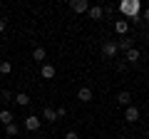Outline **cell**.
Returning <instances> with one entry per match:
<instances>
[{
    "label": "cell",
    "mask_w": 149,
    "mask_h": 139,
    "mask_svg": "<svg viewBox=\"0 0 149 139\" xmlns=\"http://www.w3.org/2000/svg\"><path fill=\"white\" fill-rule=\"evenodd\" d=\"M17 132H20V127H17V124L15 122H13V124H8V127H5V134H8V137H17Z\"/></svg>",
    "instance_id": "16"
},
{
    "label": "cell",
    "mask_w": 149,
    "mask_h": 139,
    "mask_svg": "<svg viewBox=\"0 0 149 139\" xmlns=\"http://www.w3.org/2000/svg\"><path fill=\"white\" fill-rule=\"evenodd\" d=\"M124 60H127V65H137L139 62V50L132 47L129 52H124Z\"/></svg>",
    "instance_id": "11"
},
{
    "label": "cell",
    "mask_w": 149,
    "mask_h": 139,
    "mask_svg": "<svg viewBox=\"0 0 149 139\" xmlns=\"http://www.w3.org/2000/svg\"><path fill=\"white\" fill-rule=\"evenodd\" d=\"M13 122H15L13 112H10V109H3V112H0V124H5V127H8V124H13Z\"/></svg>",
    "instance_id": "14"
},
{
    "label": "cell",
    "mask_w": 149,
    "mask_h": 139,
    "mask_svg": "<svg viewBox=\"0 0 149 139\" xmlns=\"http://www.w3.org/2000/svg\"><path fill=\"white\" fill-rule=\"evenodd\" d=\"M144 20L149 22V8H144Z\"/></svg>",
    "instance_id": "22"
},
{
    "label": "cell",
    "mask_w": 149,
    "mask_h": 139,
    "mask_svg": "<svg viewBox=\"0 0 149 139\" xmlns=\"http://www.w3.org/2000/svg\"><path fill=\"white\" fill-rule=\"evenodd\" d=\"M42 119H47V122H57V109H52V107H45L42 109Z\"/></svg>",
    "instance_id": "12"
},
{
    "label": "cell",
    "mask_w": 149,
    "mask_h": 139,
    "mask_svg": "<svg viewBox=\"0 0 149 139\" xmlns=\"http://www.w3.org/2000/svg\"><path fill=\"white\" fill-rule=\"evenodd\" d=\"M0 97H3V99H13V92L10 90H3V92H0Z\"/></svg>",
    "instance_id": "20"
},
{
    "label": "cell",
    "mask_w": 149,
    "mask_h": 139,
    "mask_svg": "<svg viewBox=\"0 0 149 139\" xmlns=\"http://www.w3.org/2000/svg\"><path fill=\"white\" fill-rule=\"evenodd\" d=\"M22 127H25L27 132H37V129L42 127V117H37V114H30V117H25Z\"/></svg>",
    "instance_id": "2"
},
{
    "label": "cell",
    "mask_w": 149,
    "mask_h": 139,
    "mask_svg": "<svg viewBox=\"0 0 149 139\" xmlns=\"http://www.w3.org/2000/svg\"><path fill=\"white\" fill-rule=\"evenodd\" d=\"M5 30H8V20H5V17H0V35H3Z\"/></svg>",
    "instance_id": "19"
},
{
    "label": "cell",
    "mask_w": 149,
    "mask_h": 139,
    "mask_svg": "<svg viewBox=\"0 0 149 139\" xmlns=\"http://www.w3.org/2000/svg\"><path fill=\"white\" fill-rule=\"evenodd\" d=\"M65 139H80V137H77V132H67V134H65Z\"/></svg>",
    "instance_id": "21"
},
{
    "label": "cell",
    "mask_w": 149,
    "mask_h": 139,
    "mask_svg": "<svg viewBox=\"0 0 149 139\" xmlns=\"http://www.w3.org/2000/svg\"><path fill=\"white\" fill-rule=\"evenodd\" d=\"M87 15H90V20H102V17H104V8L102 5H90Z\"/></svg>",
    "instance_id": "6"
},
{
    "label": "cell",
    "mask_w": 149,
    "mask_h": 139,
    "mask_svg": "<svg viewBox=\"0 0 149 139\" xmlns=\"http://www.w3.org/2000/svg\"><path fill=\"white\" fill-rule=\"evenodd\" d=\"M124 119H127L129 124H134V122H139V109L134 107V104H132V107H127V109H124Z\"/></svg>",
    "instance_id": "7"
},
{
    "label": "cell",
    "mask_w": 149,
    "mask_h": 139,
    "mask_svg": "<svg viewBox=\"0 0 149 139\" xmlns=\"http://www.w3.org/2000/svg\"><path fill=\"white\" fill-rule=\"evenodd\" d=\"M10 72H13V62L3 60V62H0V75H10Z\"/></svg>",
    "instance_id": "17"
},
{
    "label": "cell",
    "mask_w": 149,
    "mask_h": 139,
    "mask_svg": "<svg viewBox=\"0 0 149 139\" xmlns=\"http://www.w3.org/2000/svg\"><path fill=\"white\" fill-rule=\"evenodd\" d=\"M117 102L122 104V107H132V92H127V90L119 92V95H117Z\"/></svg>",
    "instance_id": "10"
},
{
    "label": "cell",
    "mask_w": 149,
    "mask_h": 139,
    "mask_svg": "<svg viewBox=\"0 0 149 139\" xmlns=\"http://www.w3.org/2000/svg\"><path fill=\"white\" fill-rule=\"evenodd\" d=\"M77 99H80L82 104L92 102V99H95V92H92V87H80V92H77Z\"/></svg>",
    "instance_id": "5"
},
{
    "label": "cell",
    "mask_w": 149,
    "mask_h": 139,
    "mask_svg": "<svg viewBox=\"0 0 149 139\" xmlns=\"http://www.w3.org/2000/svg\"><path fill=\"white\" fill-rule=\"evenodd\" d=\"M40 77H42V80H52V77H55V65L45 62L42 67H40Z\"/></svg>",
    "instance_id": "8"
},
{
    "label": "cell",
    "mask_w": 149,
    "mask_h": 139,
    "mask_svg": "<svg viewBox=\"0 0 149 139\" xmlns=\"http://www.w3.org/2000/svg\"><path fill=\"white\" fill-rule=\"evenodd\" d=\"M119 10H122V15H127V20H134V22L142 20V3L139 0H122Z\"/></svg>",
    "instance_id": "1"
},
{
    "label": "cell",
    "mask_w": 149,
    "mask_h": 139,
    "mask_svg": "<svg viewBox=\"0 0 149 139\" xmlns=\"http://www.w3.org/2000/svg\"><path fill=\"white\" fill-rule=\"evenodd\" d=\"M70 10L77 13V15H82V13L90 10V3H87V0H70Z\"/></svg>",
    "instance_id": "4"
},
{
    "label": "cell",
    "mask_w": 149,
    "mask_h": 139,
    "mask_svg": "<svg viewBox=\"0 0 149 139\" xmlns=\"http://www.w3.org/2000/svg\"><path fill=\"white\" fill-rule=\"evenodd\" d=\"M15 102H17V104H20V107H30V95H25V92H17V95H15Z\"/></svg>",
    "instance_id": "13"
},
{
    "label": "cell",
    "mask_w": 149,
    "mask_h": 139,
    "mask_svg": "<svg viewBox=\"0 0 149 139\" xmlns=\"http://www.w3.org/2000/svg\"><path fill=\"white\" fill-rule=\"evenodd\" d=\"M114 30H117V35H127L129 32V20L124 17V20H114Z\"/></svg>",
    "instance_id": "9"
},
{
    "label": "cell",
    "mask_w": 149,
    "mask_h": 139,
    "mask_svg": "<svg viewBox=\"0 0 149 139\" xmlns=\"http://www.w3.org/2000/svg\"><path fill=\"white\" fill-rule=\"evenodd\" d=\"M117 47H119V50H124V52H129V50H132V40H119Z\"/></svg>",
    "instance_id": "18"
},
{
    "label": "cell",
    "mask_w": 149,
    "mask_h": 139,
    "mask_svg": "<svg viewBox=\"0 0 149 139\" xmlns=\"http://www.w3.org/2000/svg\"><path fill=\"white\" fill-rule=\"evenodd\" d=\"M45 57H47L45 47H35V50H32V60H35V62H42L45 65Z\"/></svg>",
    "instance_id": "15"
},
{
    "label": "cell",
    "mask_w": 149,
    "mask_h": 139,
    "mask_svg": "<svg viewBox=\"0 0 149 139\" xmlns=\"http://www.w3.org/2000/svg\"><path fill=\"white\" fill-rule=\"evenodd\" d=\"M117 52H119L117 42H112V40H107V42H102V55H104L107 60H114V57H117Z\"/></svg>",
    "instance_id": "3"
},
{
    "label": "cell",
    "mask_w": 149,
    "mask_h": 139,
    "mask_svg": "<svg viewBox=\"0 0 149 139\" xmlns=\"http://www.w3.org/2000/svg\"><path fill=\"white\" fill-rule=\"evenodd\" d=\"M5 139H10V137H5Z\"/></svg>",
    "instance_id": "23"
}]
</instances>
